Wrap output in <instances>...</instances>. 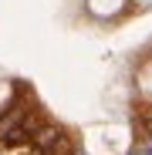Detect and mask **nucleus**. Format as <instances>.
<instances>
[{
  "mask_svg": "<svg viewBox=\"0 0 152 155\" xmlns=\"http://www.w3.org/2000/svg\"><path fill=\"white\" fill-rule=\"evenodd\" d=\"M122 4H125V0H88L91 14H98V17H112V14H118Z\"/></svg>",
  "mask_w": 152,
  "mask_h": 155,
  "instance_id": "nucleus-1",
  "label": "nucleus"
},
{
  "mask_svg": "<svg viewBox=\"0 0 152 155\" xmlns=\"http://www.w3.org/2000/svg\"><path fill=\"white\" fill-rule=\"evenodd\" d=\"M142 88H145V91H152V64L142 71Z\"/></svg>",
  "mask_w": 152,
  "mask_h": 155,
  "instance_id": "nucleus-2",
  "label": "nucleus"
},
{
  "mask_svg": "<svg viewBox=\"0 0 152 155\" xmlns=\"http://www.w3.org/2000/svg\"><path fill=\"white\" fill-rule=\"evenodd\" d=\"M7 98H10V88H7L4 81H0V105H4V101H7Z\"/></svg>",
  "mask_w": 152,
  "mask_h": 155,
  "instance_id": "nucleus-3",
  "label": "nucleus"
},
{
  "mask_svg": "<svg viewBox=\"0 0 152 155\" xmlns=\"http://www.w3.org/2000/svg\"><path fill=\"white\" fill-rule=\"evenodd\" d=\"M139 4H152V0H139Z\"/></svg>",
  "mask_w": 152,
  "mask_h": 155,
  "instance_id": "nucleus-4",
  "label": "nucleus"
}]
</instances>
